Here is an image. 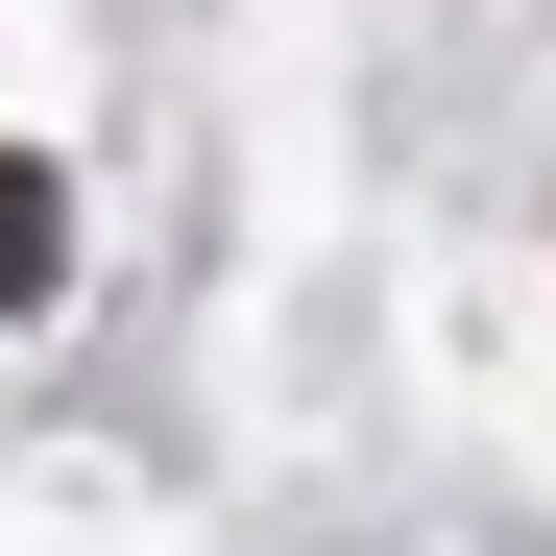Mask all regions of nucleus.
<instances>
[{
    "mask_svg": "<svg viewBox=\"0 0 556 556\" xmlns=\"http://www.w3.org/2000/svg\"><path fill=\"white\" fill-rule=\"evenodd\" d=\"M49 291H73V194L0 146V315H49Z\"/></svg>",
    "mask_w": 556,
    "mask_h": 556,
    "instance_id": "nucleus-1",
    "label": "nucleus"
}]
</instances>
